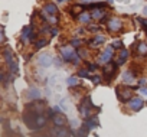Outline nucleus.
I'll return each mask as SVG.
<instances>
[{"label":"nucleus","instance_id":"1","mask_svg":"<svg viewBox=\"0 0 147 137\" xmlns=\"http://www.w3.org/2000/svg\"><path fill=\"white\" fill-rule=\"evenodd\" d=\"M62 52V58L66 61V62H74V63H78V55L74 52V49L71 46H65L61 49Z\"/></svg>","mask_w":147,"mask_h":137},{"label":"nucleus","instance_id":"2","mask_svg":"<svg viewBox=\"0 0 147 137\" xmlns=\"http://www.w3.org/2000/svg\"><path fill=\"white\" fill-rule=\"evenodd\" d=\"M113 48H114V46H107L105 52H104V53L100 56V59H98L100 63H108V62H110L111 55H113Z\"/></svg>","mask_w":147,"mask_h":137},{"label":"nucleus","instance_id":"3","mask_svg":"<svg viewBox=\"0 0 147 137\" xmlns=\"http://www.w3.org/2000/svg\"><path fill=\"white\" fill-rule=\"evenodd\" d=\"M52 62H53V58H52L51 55H48V53H43V55H40V58H39V65L43 66V68L51 66Z\"/></svg>","mask_w":147,"mask_h":137},{"label":"nucleus","instance_id":"4","mask_svg":"<svg viewBox=\"0 0 147 137\" xmlns=\"http://www.w3.org/2000/svg\"><path fill=\"white\" fill-rule=\"evenodd\" d=\"M143 100L141 98H133V100H130V103H128V107L131 108V110H134V111H138L141 107H143Z\"/></svg>","mask_w":147,"mask_h":137},{"label":"nucleus","instance_id":"5","mask_svg":"<svg viewBox=\"0 0 147 137\" xmlns=\"http://www.w3.org/2000/svg\"><path fill=\"white\" fill-rule=\"evenodd\" d=\"M52 136H55V137H68L69 134H68V131H66L65 128H62L61 126H58L56 130L52 131Z\"/></svg>","mask_w":147,"mask_h":137},{"label":"nucleus","instance_id":"6","mask_svg":"<svg viewBox=\"0 0 147 137\" xmlns=\"http://www.w3.org/2000/svg\"><path fill=\"white\" fill-rule=\"evenodd\" d=\"M108 28H110L111 30H120V29H121V22H120V19H111V20L108 22Z\"/></svg>","mask_w":147,"mask_h":137},{"label":"nucleus","instance_id":"7","mask_svg":"<svg viewBox=\"0 0 147 137\" xmlns=\"http://www.w3.org/2000/svg\"><path fill=\"white\" fill-rule=\"evenodd\" d=\"M30 35H32V26H25L23 30H22V38H23V40H28L29 38H32Z\"/></svg>","mask_w":147,"mask_h":137},{"label":"nucleus","instance_id":"8","mask_svg":"<svg viewBox=\"0 0 147 137\" xmlns=\"http://www.w3.org/2000/svg\"><path fill=\"white\" fill-rule=\"evenodd\" d=\"M45 12H46L48 15H56L58 9H56L55 5H46V6H45Z\"/></svg>","mask_w":147,"mask_h":137},{"label":"nucleus","instance_id":"9","mask_svg":"<svg viewBox=\"0 0 147 137\" xmlns=\"http://www.w3.org/2000/svg\"><path fill=\"white\" fill-rule=\"evenodd\" d=\"M127 56H128V51H127V49H121V53H120V59H118L117 65H121V63H124V61L127 59Z\"/></svg>","mask_w":147,"mask_h":137},{"label":"nucleus","instance_id":"10","mask_svg":"<svg viewBox=\"0 0 147 137\" xmlns=\"http://www.w3.org/2000/svg\"><path fill=\"white\" fill-rule=\"evenodd\" d=\"M29 97H30V98H39V97H40V91H39L38 88H32V90L29 91Z\"/></svg>","mask_w":147,"mask_h":137},{"label":"nucleus","instance_id":"11","mask_svg":"<svg viewBox=\"0 0 147 137\" xmlns=\"http://www.w3.org/2000/svg\"><path fill=\"white\" fill-rule=\"evenodd\" d=\"M53 121H55V124H58V126H63L65 118L61 117V115H58V114H55V115H53Z\"/></svg>","mask_w":147,"mask_h":137},{"label":"nucleus","instance_id":"12","mask_svg":"<svg viewBox=\"0 0 147 137\" xmlns=\"http://www.w3.org/2000/svg\"><path fill=\"white\" fill-rule=\"evenodd\" d=\"M66 84H68L69 87L77 85V84H78V78H77V77H69V78L66 80Z\"/></svg>","mask_w":147,"mask_h":137},{"label":"nucleus","instance_id":"13","mask_svg":"<svg viewBox=\"0 0 147 137\" xmlns=\"http://www.w3.org/2000/svg\"><path fill=\"white\" fill-rule=\"evenodd\" d=\"M102 15H104V10H100V9H97V10H94L92 12V18L94 19H100V18H102Z\"/></svg>","mask_w":147,"mask_h":137},{"label":"nucleus","instance_id":"14","mask_svg":"<svg viewBox=\"0 0 147 137\" xmlns=\"http://www.w3.org/2000/svg\"><path fill=\"white\" fill-rule=\"evenodd\" d=\"M90 19H91V16H90L88 13H82V15L80 16V20H81L82 23H88V22H90Z\"/></svg>","mask_w":147,"mask_h":137},{"label":"nucleus","instance_id":"15","mask_svg":"<svg viewBox=\"0 0 147 137\" xmlns=\"http://www.w3.org/2000/svg\"><path fill=\"white\" fill-rule=\"evenodd\" d=\"M101 42H104V36H95L94 40L91 42V45H92V46H97V45L101 43Z\"/></svg>","mask_w":147,"mask_h":137},{"label":"nucleus","instance_id":"16","mask_svg":"<svg viewBox=\"0 0 147 137\" xmlns=\"http://www.w3.org/2000/svg\"><path fill=\"white\" fill-rule=\"evenodd\" d=\"M124 81H125V82H133V81H134L131 72H125V74H124Z\"/></svg>","mask_w":147,"mask_h":137},{"label":"nucleus","instance_id":"17","mask_svg":"<svg viewBox=\"0 0 147 137\" xmlns=\"http://www.w3.org/2000/svg\"><path fill=\"white\" fill-rule=\"evenodd\" d=\"M46 43H48L46 39H42V40H38V42L35 43V46H36V48H43V46H46Z\"/></svg>","mask_w":147,"mask_h":137},{"label":"nucleus","instance_id":"18","mask_svg":"<svg viewBox=\"0 0 147 137\" xmlns=\"http://www.w3.org/2000/svg\"><path fill=\"white\" fill-rule=\"evenodd\" d=\"M138 52H140V53H146V52H147V45L141 43V45L138 46Z\"/></svg>","mask_w":147,"mask_h":137},{"label":"nucleus","instance_id":"19","mask_svg":"<svg viewBox=\"0 0 147 137\" xmlns=\"http://www.w3.org/2000/svg\"><path fill=\"white\" fill-rule=\"evenodd\" d=\"M113 46H114V48H121V46H123V43H121V40H114Z\"/></svg>","mask_w":147,"mask_h":137},{"label":"nucleus","instance_id":"20","mask_svg":"<svg viewBox=\"0 0 147 137\" xmlns=\"http://www.w3.org/2000/svg\"><path fill=\"white\" fill-rule=\"evenodd\" d=\"M81 78H85V77H88V72L85 71V70H82V71H80V74H78Z\"/></svg>","mask_w":147,"mask_h":137},{"label":"nucleus","instance_id":"21","mask_svg":"<svg viewBox=\"0 0 147 137\" xmlns=\"http://www.w3.org/2000/svg\"><path fill=\"white\" fill-rule=\"evenodd\" d=\"M92 81H94V84H100L101 82V77L95 75V77H92Z\"/></svg>","mask_w":147,"mask_h":137},{"label":"nucleus","instance_id":"22","mask_svg":"<svg viewBox=\"0 0 147 137\" xmlns=\"http://www.w3.org/2000/svg\"><path fill=\"white\" fill-rule=\"evenodd\" d=\"M80 43H81V42H80L78 39H74V40L71 42V45H72V46H77V45H80Z\"/></svg>","mask_w":147,"mask_h":137},{"label":"nucleus","instance_id":"23","mask_svg":"<svg viewBox=\"0 0 147 137\" xmlns=\"http://www.w3.org/2000/svg\"><path fill=\"white\" fill-rule=\"evenodd\" d=\"M140 92H141L143 95H147V88H144V87H141V88H140Z\"/></svg>","mask_w":147,"mask_h":137},{"label":"nucleus","instance_id":"24","mask_svg":"<svg viewBox=\"0 0 147 137\" xmlns=\"http://www.w3.org/2000/svg\"><path fill=\"white\" fill-rule=\"evenodd\" d=\"M55 63H56V65H58V66H59V65H61V63H62V61H61V59H58V58H56V59H55Z\"/></svg>","mask_w":147,"mask_h":137},{"label":"nucleus","instance_id":"25","mask_svg":"<svg viewBox=\"0 0 147 137\" xmlns=\"http://www.w3.org/2000/svg\"><path fill=\"white\" fill-rule=\"evenodd\" d=\"M52 35L56 36V35H58V30H56V29H52Z\"/></svg>","mask_w":147,"mask_h":137},{"label":"nucleus","instance_id":"26","mask_svg":"<svg viewBox=\"0 0 147 137\" xmlns=\"http://www.w3.org/2000/svg\"><path fill=\"white\" fill-rule=\"evenodd\" d=\"M143 13H144V15H146V16H147V5H146V6H144V9H143Z\"/></svg>","mask_w":147,"mask_h":137},{"label":"nucleus","instance_id":"27","mask_svg":"<svg viewBox=\"0 0 147 137\" xmlns=\"http://www.w3.org/2000/svg\"><path fill=\"white\" fill-rule=\"evenodd\" d=\"M144 84H146V80H140V85H141V87H143V85H144Z\"/></svg>","mask_w":147,"mask_h":137},{"label":"nucleus","instance_id":"28","mask_svg":"<svg viewBox=\"0 0 147 137\" xmlns=\"http://www.w3.org/2000/svg\"><path fill=\"white\" fill-rule=\"evenodd\" d=\"M81 2H82V3H88V2H90V0H81Z\"/></svg>","mask_w":147,"mask_h":137},{"label":"nucleus","instance_id":"29","mask_svg":"<svg viewBox=\"0 0 147 137\" xmlns=\"http://www.w3.org/2000/svg\"><path fill=\"white\" fill-rule=\"evenodd\" d=\"M107 2H108V3H114V0H107Z\"/></svg>","mask_w":147,"mask_h":137},{"label":"nucleus","instance_id":"30","mask_svg":"<svg viewBox=\"0 0 147 137\" xmlns=\"http://www.w3.org/2000/svg\"><path fill=\"white\" fill-rule=\"evenodd\" d=\"M58 2H66V0H58Z\"/></svg>","mask_w":147,"mask_h":137},{"label":"nucleus","instance_id":"31","mask_svg":"<svg viewBox=\"0 0 147 137\" xmlns=\"http://www.w3.org/2000/svg\"><path fill=\"white\" fill-rule=\"evenodd\" d=\"M123 2H124V0H123Z\"/></svg>","mask_w":147,"mask_h":137}]
</instances>
